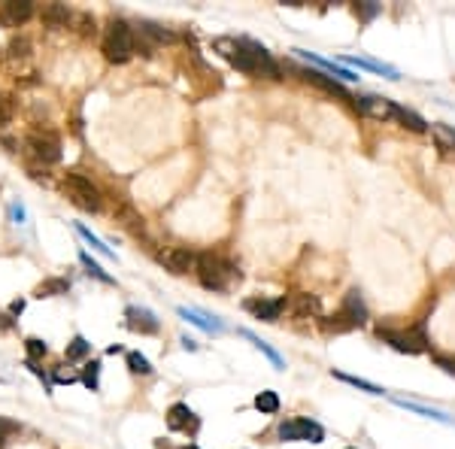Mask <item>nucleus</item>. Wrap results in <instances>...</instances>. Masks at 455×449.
Segmentation results:
<instances>
[{"label": "nucleus", "instance_id": "f257e3e1", "mask_svg": "<svg viewBox=\"0 0 455 449\" xmlns=\"http://www.w3.org/2000/svg\"><path fill=\"white\" fill-rule=\"evenodd\" d=\"M213 49L222 55V58L231 61L237 70H243L249 76H270V80H279V64L270 58V52L255 40H231V37H219L213 43Z\"/></svg>", "mask_w": 455, "mask_h": 449}, {"label": "nucleus", "instance_id": "f03ea898", "mask_svg": "<svg viewBox=\"0 0 455 449\" xmlns=\"http://www.w3.org/2000/svg\"><path fill=\"white\" fill-rule=\"evenodd\" d=\"M104 55H107V61H112V64H124V61H131L136 55V33H134V28L128 25V21L112 18L107 25Z\"/></svg>", "mask_w": 455, "mask_h": 449}, {"label": "nucleus", "instance_id": "7ed1b4c3", "mask_svg": "<svg viewBox=\"0 0 455 449\" xmlns=\"http://www.w3.org/2000/svg\"><path fill=\"white\" fill-rule=\"evenodd\" d=\"M198 279L203 288L210 291H225L228 283H234V279H240V271L225 261L222 255H213V252H200L198 255Z\"/></svg>", "mask_w": 455, "mask_h": 449}, {"label": "nucleus", "instance_id": "20e7f679", "mask_svg": "<svg viewBox=\"0 0 455 449\" xmlns=\"http://www.w3.org/2000/svg\"><path fill=\"white\" fill-rule=\"evenodd\" d=\"M64 195L70 198V204L79 207V210H85V212H97L100 210V192H97V185L91 183L88 176L82 173H67L64 176Z\"/></svg>", "mask_w": 455, "mask_h": 449}, {"label": "nucleus", "instance_id": "39448f33", "mask_svg": "<svg viewBox=\"0 0 455 449\" xmlns=\"http://www.w3.org/2000/svg\"><path fill=\"white\" fill-rule=\"evenodd\" d=\"M28 152L43 164H58L61 161V137L49 128H33L25 137Z\"/></svg>", "mask_w": 455, "mask_h": 449}, {"label": "nucleus", "instance_id": "423d86ee", "mask_svg": "<svg viewBox=\"0 0 455 449\" xmlns=\"http://www.w3.org/2000/svg\"><path fill=\"white\" fill-rule=\"evenodd\" d=\"M377 337L385 340L397 352H407V355H416V352H425L428 350V337L419 328H410V331H392V328H377Z\"/></svg>", "mask_w": 455, "mask_h": 449}, {"label": "nucleus", "instance_id": "0eeeda50", "mask_svg": "<svg viewBox=\"0 0 455 449\" xmlns=\"http://www.w3.org/2000/svg\"><path fill=\"white\" fill-rule=\"evenodd\" d=\"M277 434L282 440H306V443H322L325 440V428L313 419H289L279 422Z\"/></svg>", "mask_w": 455, "mask_h": 449}, {"label": "nucleus", "instance_id": "6e6552de", "mask_svg": "<svg viewBox=\"0 0 455 449\" xmlns=\"http://www.w3.org/2000/svg\"><path fill=\"white\" fill-rule=\"evenodd\" d=\"M158 261L176 276L188 274V271H198V252L188 249V246H170V249L158 252Z\"/></svg>", "mask_w": 455, "mask_h": 449}, {"label": "nucleus", "instance_id": "1a4fd4ad", "mask_svg": "<svg viewBox=\"0 0 455 449\" xmlns=\"http://www.w3.org/2000/svg\"><path fill=\"white\" fill-rule=\"evenodd\" d=\"M352 107L358 112L380 121H395L397 119V104H392L389 97H377V94H364V97H352Z\"/></svg>", "mask_w": 455, "mask_h": 449}, {"label": "nucleus", "instance_id": "9d476101", "mask_svg": "<svg viewBox=\"0 0 455 449\" xmlns=\"http://www.w3.org/2000/svg\"><path fill=\"white\" fill-rule=\"evenodd\" d=\"M298 52V58H304V61H310V64H316L322 73H328V76H337V80H343V82H358V73H352L349 67H343V64H334V61H328V58H318L316 52H306V49H294Z\"/></svg>", "mask_w": 455, "mask_h": 449}, {"label": "nucleus", "instance_id": "9b49d317", "mask_svg": "<svg viewBox=\"0 0 455 449\" xmlns=\"http://www.w3.org/2000/svg\"><path fill=\"white\" fill-rule=\"evenodd\" d=\"M124 319H128L131 331H140V334H158V328H161V322L155 319V313L146 310V307H128L124 310Z\"/></svg>", "mask_w": 455, "mask_h": 449}, {"label": "nucleus", "instance_id": "f8f14e48", "mask_svg": "<svg viewBox=\"0 0 455 449\" xmlns=\"http://www.w3.org/2000/svg\"><path fill=\"white\" fill-rule=\"evenodd\" d=\"M33 16V6L28 0H9V4L0 6V21H4L6 28H18L25 25V21Z\"/></svg>", "mask_w": 455, "mask_h": 449}, {"label": "nucleus", "instance_id": "ddd939ff", "mask_svg": "<svg viewBox=\"0 0 455 449\" xmlns=\"http://www.w3.org/2000/svg\"><path fill=\"white\" fill-rule=\"evenodd\" d=\"M301 76H304L306 82H313L316 88L328 92V94H337V97H343V100H352V94L334 80V76H328V73H322V70H301Z\"/></svg>", "mask_w": 455, "mask_h": 449}, {"label": "nucleus", "instance_id": "4468645a", "mask_svg": "<svg viewBox=\"0 0 455 449\" xmlns=\"http://www.w3.org/2000/svg\"><path fill=\"white\" fill-rule=\"evenodd\" d=\"M243 307L249 313H255V319H261V322H277L279 313L286 310V298H277V301H246Z\"/></svg>", "mask_w": 455, "mask_h": 449}, {"label": "nucleus", "instance_id": "2eb2a0df", "mask_svg": "<svg viewBox=\"0 0 455 449\" xmlns=\"http://www.w3.org/2000/svg\"><path fill=\"white\" fill-rule=\"evenodd\" d=\"M182 319L186 322H191V325H198L200 331H207V334H219V331H225V325L215 319V316H207V313H200V310H195V307H179L176 310Z\"/></svg>", "mask_w": 455, "mask_h": 449}, {"label": "nucleus", "instance_id": "dca6fc26", "mask_svg": "<svg viewBox=\"0 0 455 449\" xmlns=\"http://www.w3.org/2000/svg\"><path fill=\"white\" fill-rule=\"evenodd\" d=\"M188 425H198L195 413L188 410V404H173V407L167 410V428L170 431H186Z\"/></svg>", "mask_w": 455, "mask_h": 449}, {"label": "nucleus", "instance_id": "f3484780", "mask_svg": "<svg viewBox=\"0 0 455 449\" xmlns=\"http://www.w3.org/2000/svg\"><path fill=\"white\" fill-rule=\"evenodd\" d=\"M397 407H404L410 413H419L422 419H431V422H440V425H452V416H446V413H440L434 407H422V404H416V401H407V398H395Z\"/></svg>", "mask_w": 455, "mask_h": 449}, {"label": "nucleus", "instance_id": "a211bd4d", "mask_svg": "<svg viewBox=\"0 0 455 449\" xmlns=\"http://www.w3.org/2000/svg\"><path fill=\"white\" fill-rule=\"evenodd\" d=\"M70 9L61 6V4H49V6H43V21L49 28H70Z\"/></svg>", "mask_w": 455, "mask_h": 449}, {"label": "nucleus", "instance_id": "6ab92c4d", "mask_svg": "<svg viewBox=\"0 0 455 449\" xmlns=\"http://www.w3.org/2000/svg\"><path fill=\"white\" fill-rule=\"evenodd\" d=\"M343 313H349V316L355 319L358 325L368 322V307H364V301H361V291H358V288H352L349 295H346V301H343Z\"/></svg>", "mask_w": 455, "mask_h": 449}, {"label": "nucleus", "instance_id": "aec40b11", "mask_svg": "<svg viewBox=\"0 0 455 449\" xmlns=\"http://www.w3.org/2000/svg\"><path fill=\"white\" fill-rule=\"evenodd\" d=\"M67 291H70V283L61 276H52L37 286V298H58V295H67Z\"/></svg>", "mask_w": 455, "mask_h": 449}, {"label": "nucleus", "instance_id": "412c9836", "mask_svg": "<svg viewBox=\"0 0 455 449\" xmlns=\"http://www.w3.org/2000/svg\"><path fill=\"white\" fill-rule=\"evenodd\" d=\"M240 334L246 337V340H249V343H252V346H255V350H258V352H264V355L270 358V364H273V367H277V370H282V367H286V364H282V358H279V352H277V350H273V346H270V343H264V340H261V337H255V334H252V331H249V328H243Z\"/></svg>", "mask_w": 455, "mask_h": 449}, {"label": "nucleus", "instance_id": "4be33fe9", "mask_svg": "<svg viewBox=\"0 0 455 449\" xmlns=\"http://www.w3.org/2000/svg\"><path fill=\"white\" fill-rule=\"evenodd\" d=\"M397 125H404V128H410V131H416V134H422V131H428V121L419 116V112H413V109H404V107H397Z\"/></svg>", "mask_w": 455, "mask_h": 449}, {"label": "nucleus", "instance_id": "5701e85b", "mask_svg": "<svg viewBox=\"0 0 455 449\" xmlns=\"http://www.w3.org/2000/svg\"><path fill=\"white\" fill-rule=\"evenodd\" d=\"M79 261H82L85 274H88V276H95L97 283H104V286H112V283H116V279H112V276H109V274L104 271V267H100V264L95 261V258L88 255V252H79Z\"/></svg>", "mask_w": 455, "mask_h": 449}, {"label": "nucleus", "instance_id": "b1692460", "mask_svg": "<svg viewBox=\"0 0 455 449\" xmlns=\"http://www.w3.org/2000/svg\"><path fill=\"white\" fill-rule=\"evenodd\" d=\"M346 64H355V67H364V70H373V73H382V76H389V80H397V70L389 64H382V61H373V58H343Z\"/></svg>", "mask_w": 455, "mask_h": 449}, {"label": "nucleus", "instance_id": "393cba45", "mask_svg": "<svg viewBox=\"0 0 455 449\" xmlns=\"http://www.w3.org/2000/svg\"><path fill=\"white\" fill-rule=\"evenodd\" d=\"M31 58V43L21 37V40H13L6 46V61L9 64H21V61H28Z\"/></svg>", "mask_w": 455, "mask_h": 449}, {"label": "nucleus", "instance_id": "a878e982", "mask_svg": "<svg viewBox=\"0 0 455 449\" xmlns=\"http://www.w3.org/2000/svg\"><path fill=\"white\" fill-rule=\"evenodd\" d=\"M352 328H358V322L349 316V313L340 310L337 316L331 319H325V331H334V334H343V331H352Z\"/></svg>", "mask_w": 455, "mask_h": 449}, {"label": "nucleus", "instance_id": "bb28decb", "mask_svg": "<svg viewBox=\"0 0 455 449\" xmlns=\"http://www.w3.org/2000/svg\"><path fill=\"white\" fill-rule=\"evenodd\" d=\"M76 234H79V237H82V240H85V243L91 246V249H95V252H100V255H107V258H116V252H112L109 246H104V240H100L97 234H91V231L85 228V224H76Z\"/></svg>", "mask_w": 455, "mask_h": 449}, {"label": "nucleus", "instance_id": "cd10ccee", "mask_svg": "<svg viewBox=\"0 0 455 449\" xmlns=\"http://www.w3.org/2000/svg\"><path fill=\"white\" fill-rule=\"evenodd\" d=\"M140 37L152 40V43H170V40H173V33H170L167 28H161V25H152V21H143V25H140Z\"/></svg>", "mask_w": 455, "mask_h": 449}, {"label": "nucleus", "instance_id": "c85d7f7f", "mask_svg": "<svg viewBox=\"0 0 455 449\" xmlns=\"http://www.w3.org/2000/svg\"><path fill=\"white\" fill-rule=\"evenodd\" d=\"M70 28H76L82 37H95L97 33V25H95V18H91L88 13H73L70 16Z\"/></svg>", "mask_w": 455, "mask_h": 449}, {"label": "nucleus", "instance_id": "c756f323", "mask_svg": "<svg viewBox=\"0 0 455 449\" xmlns=\"http://www.w3.org/2000/svg\"><path fill=\"white\" fill-rule=\"evenodd\" d=\"M334 377H337V379H343V383H349V386H355V389H361V391H368V395H385V389H380V386H373V383H368V379H358V377L340 374V370H334Z\"/></svg>", "mask_w": 455, "mask_h": 449}, {"label": "nucleus", "instance_id": "7c9ffc66", "mask_svg": "<svg viewBox=\"0 0 455 449\" xmlns=\"http://www.w3.org/2000/svg\"><path fill=\"white\" fill-rule=\"evenodd\" d=\"M79 379H82V386L91 389V391H97L100 389V362H88L85 370L79 374Z\"/></svg>", "mask_w": 455, "mask_h": 449}, {"label": "nucleus", "instance_id": "2f4dec72", "mask_svg": "<svg viewBox=\"0 0 455 449\" xmlns=\"http://www.w3.org/2000/svg\"><path fill=\"white\" fill-rule=\"evenodd\" d=\"M294 313H298V316H316L318 313V298H313V295H298L294 298Z\"/></svg>", "mask_w": 455, "mask_h": 449}, {"label": "nucleus", "instance_id": "473e14b6", "mask_svg": "<svg viewBox=\"0 0 455 449\" xmlns=\"http://www.w3.org/2000/svg\"><path fill=\"white\" fill-rule=\"evenodd\" d=\"M128 367H131V374H140V377H149L152 374L149 358L140 355V352H128Z\"/></svg>", "mask_w": 455, "mask_h": 449}, {"label": "nucleus", "instance_id": "72a5a7b5", "mask_svg": "<svg viewBox=\"0 0 455 449\" xmlns=\"http://www.w3.org/2000/svg\"><path fill=\"white\" fill-rule=\"evenodd\" d=\"M255 407L261 413H277L279 410V395L277 391H261V395L255 398Z\"/></svg>", "mask_w": 455, "mask_h": 449}, {"label": "nucleus", "instance_id": "f704fd0d", "mask_svg": "<svg viewBox=\"0 0 455 449\" xmlns=\"http://www.w3.org/2000/svg\"><path fill=\"white\" fill-rule=\"evenodd\" d=\"M88 350H91V343L85 340V337H73L70 346H67V358H70V362H76V358H85Z\"/></svg>", "mask_w": 455, "mask_h": 449}, {"label": "nucleus", "instance_id": "c9c22d12", "mask_svg": "<svg viewBox=\"0 0 455 449\" xmlns=\"http://www.w3.org/2000/svg\"><path fill=\"white\" fill-rule=\"evenodd\" d=\"M25 350H28L31 358H43L46 352H49V346H46L40 337H28V340H25Z\"/></svg>", "mask_w": 455, "mask_h": 449}, {"label": "nucleus", "instance_id": "e433bc0d", "mask_svg": "<svg viewBox=\"0 0 455 449\" xmlns=\"http://www.w3.org/2000/svg\"><path fill=\"white\" fill-rule=\"evenodd\" d=\"M9 216H13V224H25V219H28L25 204H21V200H13V204H9Z\"/></svg>", "mask_w": 455, "mask_h": 449}, {"label": "nucleus", "instance_id": "4c0bfd02", "mask_svg": "<svg viewBox=\"0 0 455 449\" xmlns=\"http://www.w3.org/2000/svg\"><path fill=\"white\" fill-rule=\"evenodd\" d=\"M13 119V97H0V128Z\"/></svg>", "mask_w": 455, "mask_h": 449}, {"label": "nucleus", "instance_id": "58836bf2", "mask_svg": "<svg viewBox=\"0 0 455 449\" xmlns=\"http://www.w3.org/2000/svg\"><path fill=\"white\" fill-rule=\"evenodd\" d=\"M16 428H18V425H16V422H9V419H0V446H4V443H6V437H9V434H13Z\"/></svg>", "mask_w": 455, "mask_h": 449}, {"label": "nucleus", "instance_id": "ea45409f", "mask_svg": "<svg viewBox=\"0 0 455 449\" xmlns=\"http://www.w3.org/2000/svg\"><path fill=\"white\" fill-rule=\"evenodd\" d=\"M434 362H437L443 370H446V374L455 377V358H452V355H434Z\"/></svg>", "mask_w": 455, "mask_h": 449}, {"label": "nucleus", "instance_id": "a19ab883", "mask_svg": "<svg viewBox=\"0 0 455 449\" xmlns=\"http://www.w3.org/2000/svg\"><path fill=\"white\" fill-rule=\"evenodd\" d=\"M355 9H358V13H361L364 18H373V16L380 13V6H377V4H358Z\"/></svg>", "mask_w": 455, "mask_h": 449}, {"label": "nucleus", "instance_id": "79ce46f5", "mask_svg": "<svg viewBox=\"0 0 455 449\" xmlns=\"http://www.w3.org/2000/svg\"><path fill=\"white\" fill-rule=\"evenodd\" d=\"M25 367L31 370V374H33V377H40V379H43V383H46V374H43V367H37V362H33V358H28V362H25ZM46 386H49V383H46Z\"/></svg>", "mask_w": 455, "mask_h": 449}, {"label": "nucleus", "instance_id": "37998d69", "mask_svg": "<svg viewBox=\"0 0 455 449\" xmlns=\"http://www.w3.org/2000/svg\"><path fill=\"white\" fill-rule=\"evenodd\" d=\"M21 310H25V301H13V304H9V316H18Z\"/></svg>", "mask_w": 455, "mask_h": 449}, {"label": "nucleus", "instance_id": "c03bdc74", "mask_svg": "<svg viewBox=\"0 0 455 449\" xmlns=\"http://www.w3.org/2000/svg\"><path fill=\"white\" fill-rule=\"evenodd\" d=\"M9 328H13V319H9V316H4V313H0V331H9Z\"/></svg>", "mask_w": 455, "mask_h": 449}, {"label": "nucleus", "instance_id": "a18cd8bd", "mask_svg": "<svg viewBox=\"0 0 455 449\" xmlns=\"http://www.w3.org/2000/svg\"><path fill=\"white\" fill-rule=\"evenodd\" d=\"M182 346H186V350H198V343L191 340V337H182Z\"/></svg>", "mask_w": 455, "mask_h": 449}, {"label": "nucleus", "instance_id": "49530a36", "mask_svg": "<svg viewBox=\"0 0 455 449\" xmlns=\"http://www.w3.org/2000/svg\"><path fill=\"white\" fill-rule=\"evenodd\" d=\"M186 449H198V446H186Z\"/></svg>", "mask_w": 455, "mask_h": 449}, {"label": "nucleus", "instance_id": "de8ad7c7", "mask_svg": "<svg viewBox=\"0 0 455 449\" xmlns=\"http://www.w3.org/2000/svg\"><path fill=\"white\" fill-rule=\"evenodd\" d=\"M346 449H352V446H346Z\"/></svg>", "mask_w": 455, "mask_h": 449}]
</instances>
